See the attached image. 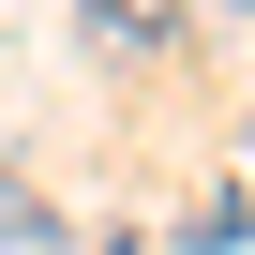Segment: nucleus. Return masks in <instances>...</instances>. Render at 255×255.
<instances>
[{"label": "nucleus", "instance_id": "3", "mask_svg": "<svg viewBox=\"0 0 255 255\" xmlns=\"http://www.w3.org/2000/svg\"><path fill=\"white\" fill-rule=\"evenodd\" d=\"M240 15H255V0H240Z\"/></svg>", "mask_w": 255, "mask_h": 255}, {"label": "nucleus", "instance_id": "2", "mask_svg": "<svg viewBox=\"0 0 255 255\" xmlns=\"http://www.w3.org/2000/svg\"><path fill=\"white\" fill-rule=\"evenodd\" d=\"M105 255H135V240H105Z\"/></svg>", "mask_w": 255, "mask_h": 255}, {"label": "nucleus", "instance_id": "1", "mask_svg": "<svg viewBox=\"0 0 255 255\" xmlns=\"http://www.w3.org/2000/svg\"><path fill=\"white\" fill-rule=\"evenodd\" d=\"M75 30H90L105 60H165V45L195 30V0H75Z\"/></svg>", "mask_w": 255, "mask_h": 255}]
</instances>
